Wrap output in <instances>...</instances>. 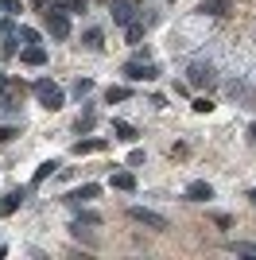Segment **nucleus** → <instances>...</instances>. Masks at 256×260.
<instances>
[{"mask_svg":"<svg viewBox=\"0 0 256 260\" xmlns=\"http://www.w3.org/2000/svg\"><path fill=\"white\" fill-rule=\"evenodd\" d=\"M113 132H117V136H120L124 144H132V140H136V128H132L128 120H113Z\"/></svg>","mask_w":256,"mask_h":260,"instance_id":"17","label":"nucleus"},{"mask_svg":"<svg viewBox=\"0 0 256 260\" xmlns=\"http://www.w3.org/2000/svg\"><path fill=\"white\" fill-rule=\"evenodd\" d=\"M39 4H51V0H39Z\"/></svg>","mask_w":256,"mask_h":260,"instance_id":"31","label":"nucleus"},{"mask_svg":"<svg viewBox=\"0 0 256 260\" xmlns=\"http://www.w3.org/2000/svg\"><path fill=\"white\" fill-rule=\"evenodd\" d=\"M186 198H190V202H210V198H213V186L202 183V179H194V183L186 186Z\"/></svg>","mask_w":256,"mask_h":260,"instance_id":"8","label":"nucleus"},{"mask_svg":"<svg viewBox=\"0 0 256 260\" xmlns=\"http://www.w3.org/2000/svg\"><path fill=\"white\" fill-rule=\"evenodd\" d=\"M128 217H132L136 225L155 229V233H163V229H167V217H163V214H155V210H144V206H132V210H128Z\"/></svg>","mask_w":256,"mask_h":260,"instance_id":"4","label":"nucleus"},{"mask_svg":"<svg viewBox=\"0 0 256 260\" xmlns=\"http://www.w3.org/2000/svg\"><path fill=\"white\" fill-rule=\"evenodd\" d=\"M113 186H117V190H136V175L132 171H117L113 175Z\"/></svg>","mask_w":256,"mask_h":260,"instance_id":"15","label":"nucleus"},{"mask_svg":"<svg viewBox=\"0 0 256 260\" xmlns=\"http://www.w3.org/2000/svg\"><path fill=\"white\" fill-rule=\"evenodd\" d=\"M89 89H93V82H89V78H78V86H74V93H78V98H85Z\"/></svg>","mask_w":256,"mask_h":260,"instance_id":"23","label":"nucleus"},{"mask_svg":"<svg viewBox=\"0 0 256 260\" xmlns=\"http://www.w3.org/2000/svg\"><path fill=\"white\" fill-rule=\"evenodd\" d=\"M93 124H97V113H93V109H85L82 117H78V124H74V128H78V132H89Z\"/></svg>","mask_w":256,"mask_h":260,"instance_id":"18","label":"nucleus"},{"mask_svg":"<svg viewBox=\"0 0 256 260\" xmlns=\"http://www.w3.org/2000/svg\"><path fill=\"white\" fill-rule=\"evenodd\" d=\"M248 198H252V206H256V186H252V190H248Z\"/></svg>","mask_w":256,"mask_h":260,"instance_id":"30","label":"nucleus"},{"mask_svg":"<svg viewBox=\"0 0 256 260\" xmlns=\"http://www.w3.org/2000/svg\"><path fill=\"white\" fill-rule=\"evenodd\" d=\"M20 39L23 43H39V31H35V27H20Z\"/></svg>","mask_w":256,"mask_h":260,"instance_id":"22","label":"nucleus"},{"mask_svg":"<svg viewBox=\"0 0 256 260\" xmlns=\"http://www.w3.org/2000/svg\"><path fill=\"white\" fill-rule=\"evenodd\" d=\"M198 12H206V16H225V12H229V0H202Z\"/></svg>","mask_w":256,"mask_h":260,"instance_id":"11","label":"nucleus"},{"mask_svg":"<svg viewBox=\"0 0 256 260\" xmlns=\"http://www.w3.org/2000/svg\"><path fill=\"white\" fill-rule=\"evenodd\" d=\"M248 136H252V140H256V120H252V124H248Z\"/></svg>","mask_w":256,"mask_h":260,"instance_id":"29","label":"nucleus"},{"mask_svg":"<svg viewBox=\"0 0 256 260\" xmlns=\"http://www.w3.org/2000/svg\"><path fill=\"white\" fill-rule=\"evenodd\" d=\"M128 98H132V93H128L124 86H109L105 89V101H109V105H113V101H128Z\"/></svg>","mask_w":256,"mask_h":260,"instance_id":"19","label":"nucleus"},{"mask_svg":"<svg viewBox=\"0 0 256 260\" xmlns=\"http://www.w3.org/2000/svg\"><path fill=\"white\" fill-rule=\"evenodd\" d=\"M186 74H190V86H213V82H217L213 62H202V58H198V62H190V70H186Z\"/></svg>","mask_w":256,"mask_h":260,"instance_id":"5","label":"nucleus"},{"mask_svg":"<svg viewBox=\"0 0 256 260\" xmlns=\"http://www.w3.org/2000/svg\"><path fill=\"white\" fill-rule=\"evenodd\" d=\"M23 198H27V190H8V194H0V217L16 214V210L23 206Z\"/></svg>","mask_w":256,"mask_h":260,"instance_id":"7","label":"nucleus"},{"mask_svg":"<svg viewBox=\"0 0 256 260\" xmlns=\"http://www.w3.org/2000/svg\"><path fill=\"white\" fill-rule=\"evenodd\" d=\"M225 249L237 252V256H256V241H229Z\"/></svg>","mask_w":256,"mask_h":260,"instance_id":"13","label":"nucleus"},{"mask_svg":"<svg viewBox=\"0 0 256 260\" xmlns=\"http://www.w3.org/2000/svg\"><path fill=\"white\" fill-rule=\"evenodd\" d=\"M43 16H47V31H51L54 39H66V35H70V20H66V12L58 8V4H47Z\"/></svg>","mask_w":256,"mask_h":260,"instance_id":"3","label":"nucleus"},{"mask_svg":"<svg viewBox=\"0 0 256 260\" xmlns=\"http://www.w3.org/2000/svg\"><path fill=\"white\" fill-rule=\"evenodd\" d=\"M51 4H58L62 12H85V4H89V0H51Z\"/></svg>","mask_w":256,"mask_h":260,"instance_id":"20","label":"nucleus"},{"mask_svg":"<svg viewBox=\"0 0 256 260\" xmlns=\"http://www.w3.org/2000/svg\"><path fill=\"white\" fill-rule=\"evenodd\" d=\"M210 109H213L210 98H198V101H194V113H210Z\"/></svg>","mask_w":256,"mask_h":260,"instance_id":"25","label":"nucleus"},{"mask_svg":"<svg viewBox=\"0 0 256 260\" xmlns=\"http://www.w3.org/2000/svg\"><path fill=\"white\" fill-rule=\"evenodd\" d=\"M101 39H105V35H101V27H89V31L82 35V47H85V51H101V47H105Z\"/></svg>","mask_w":256,"mask_h":260,"instance_id":"10","label":"nucleus"},{"mask_svg":"<svg viewBox=\"0 0 256 260\" xmlns=\"http://www.w3.org/2000/svg\"><path fill=\"white\" fill-rule=\"evenodd\" d=\"M93 152H105V140H78L74 144V155H93Z\"/></svg>","mask_w":256,"mask_h":260,"instance_id":"12","label":"nucleus"},{"mask_svg":"<svg viewBox=\"0 0 256 260\" xmlns=\"http://www.w3.org/2000/svg\"><path fill=\"white\" fill-rule=\"evenodd\" d=\"M124 78L128 82H155V78H159V66L144 62V58H132V62H124Z\"/></svg>","mask_w":256,"mask_h":260,"instance_id":"2","label":"nucleus"},{"mask_svg":"<svg viewBox=\"0 0 256 260\" xmlns=\"http://www.w3.org/2000/svg\"><path fill=\"white\" fill-rule=\"evenodd\" d=\"M20 58H23L27 66H43V62H47V51H43L39 43H27V47H23V54H20Z\"/></svg>","mask_w":256,"mask_h":260,"instance_id":"9","label":"nucleus"},{"mask_svg":"<svg viewBox=\"0 0 256 260\" xmlns=\"http://www.w3.org/2000/svg\"><path fill=\"white\" fill-rule=\"evenodd\" d=\"M213 221H217L221 229H229V225H233V217H229V214H213Z\"/></svg>","mask_w":256,"mask_h":260,"instance_id":"26","label":"nucleus"},{"mask_svg":"<svg viewBox=\"0 0 256 260\" xmlns=\"http://www.w3.org/2000/svg\"><path fill=\"white\" fill-rule=\"evenodd\" d=\"M97 190H101L97 183H85V186H78V190L66 198V202H85V198H97Z\"/></svg>","mask_w":256,"mask_h":260,"instance_id":"16","label":"nucleus"},{"mask_svg":"<svg viewBox=\"0 0 256 260\" xmlns=\"http://www.w3.org/2000/svg\"><path fill=\"white\" fill-rule=\"evenodd\" d=\"M12 136H16V128H12V124H4V128H0V140H12Z\"/></svg>","mask_w":256,"mask_h":260,"instance_id":"28","label":"nucleus"},{"mask_svg":"<svg viewBox=\"0 0 256 260\" xmlns=\"http://www.w3.org/2000/svg\"><path fill=\"white\" fill-rule=\"evenodd\" d=\"M140 39H144V27H140V23H128V43L136 47Z\"/></svg>","mask_w":256,"mask_h":260,"instance_id":"21","label":"nucleus"},{"mask_svg":"<svg viewBox=\"0 0 256 260\" xmlns=\"http://www.w3.org/2000/svg\"><path fill=\"white\" fill-rule=\"evenodd\" d=\"M35 98H39V105L43 109H62V101H66V93H62V86H54V82H47V78H43V82H35Z\"/></svg>","mask_w":256,"mask_h":260,"instance_id":"1","label":"nucleus"},{"mask_svg":"<svg viewBox=\"0 0 256 260\" xmlns=\"http://www.w3.org/2000/svg\"><path fill=\"white\" fill-rule=\"evenodd\" d=\"M0 8L4 12H20V0H0Z\"/></svg>","mask_w":256,"mask_h":260,"instance_id":"27","label":"nucleus"},{"mask_svg":"<svg viewBox=\"0 0 256 260\" xmlns=\"http://www.w3.org/2000/svg\"><path fill=\"white\" fill-rule=\"evenodd\" d=\"M140 163H144V152H140V148H132V152H128V167H140Z\"/></svg>","mask_w":256,"mask_h":260,"instance_id":"24","label":"nucleus"},{"mask_svg":"<svg viewBox=\"0 0 256 260\" xmlns=\"http://www.w3.org/2000/svg\"><path fill=\"white\" fill-rule=\"evenodd\" d=\"M132 16H136V4H132V0H113V23L128 27V23H132Z\"/></svg>","mask_w":256,"mask_h":260,"instance_id":"6","label":"nucleus"},{"mask_svg":"<svg viewBox=\"0 0 256 260\" xmlns=\"http://www.w3.org/2000/svg\"><path fill=\"white\" fill-rule=\"evenodd\" d=\"M54 171H58V163H54V159H47V163H39V167H35V179H31V186H39L43 183V179H51V175Z\"/></svg>","mask_w":256,"mask_h":260,"instance_id":"14","label":"nucleus"}]
</instances>
